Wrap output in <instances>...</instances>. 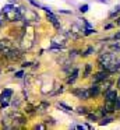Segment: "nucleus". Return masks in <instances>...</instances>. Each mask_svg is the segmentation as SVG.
<instances>
[{"mask_svg":"<svg viewBox=\"0 0 120 130\" xmlns=\"http://www.w3.org/2000/svg\"><path fill=\"white\" fill-rule=\"evenodd\" d=\"M11 95H13V91H11V90H4V91H3V94L0 95V104H2L3 106H7L8 102H10Z\"/></svg>","mask_w":120,"mask_h":130,"instance_id":"obj_1","label":"nucleus"},{"mask_svg":"<svg viewBox=\"0 0 120 130\" xmlns=\"http://www.w3.org/2000/svg\"><path fill=\"white\" fill-rule=\"evenodd\" d=\"M10 49H11V43H10V41H8V39H2V41H0V53L7 55Z\"/></svg>","mask_w":120,"mask_h":130,"instance_id":"obj_2","label":"nucleus"},{"mask_svg":"<svg viewBox=\"0 0 120 130\" xmlns=\"http://www.w3.org/2000/svg\"><path fill=\"white\" fill-rule=\"evenodd\" d=\"M109 74H110V71H108V70H105V71H99V73H96V74H95V77H94V81H95V83L105 81V80H108Z\"/></svg>","mask_w":120,"mask_h":130,"instance_id":"obj_3","label":"nucleus"},{"mask_svg":"<svg viewBox=\"0 0 120 130\" xmlns=\"http://www.w3.org/2000/svg\"><path fill=\"white\" fill-rule=\"evenodd\" d=\"M105 98H106V101L108 102H114L117 99V92L114 90H106V92H105Z\"/></svg>","mask_w":120,"mask_h":130,"instance_id":"obj_4","label":"nucleus"},{"mask_svg":"<svg viewBox=\"0 0 120 130\" xmlns=\"http://www.w3.org/2000/svg\"><path fill=\"white\" fill-rule=\"evenodd\" d=\"M21 52L20 51H13V49H10V51H8V53L6 55V56L8 57V59H11V60H17V59H20V57H21Z\"/></svg>","mask_w":120,"mask_h":130,"instance_id":"obj_5","label":"nucleus"},{"mask_svg":"<svg viewBox=\"0 0 120 130\" xmlns=\"http://www.w3.org/2000/svg\"><path fill=\"white\" fill-rule=\"evenodd\" d=\"M47 18H49V21L56 27V28H60V24H59V21H57V17H56V15H53L50 11H47Z\"/></svg>","mask_w":120,"mask_h":130,"instance_id":"obj_6","label":"nucleus"},{"mask_svg":"<svg viewBox=\"0 0 120 130\" xmlns=\"http://www.w3.org/2000/svg\"><path fill=\"white\" fill-rule=\"evenodd\" d=\"M77 76H78V69H74V70H73V74H70L67 83H68V84H73V83L77 80Z\"/></svg>","mask_w":120,"mask_h":130,"instance_id":"obj_7","label":"nucleus"},{"mask_svg":"<svg viewBox=\"0 0 120 130\" xmlns=\"http://www.w3.org/2000/svg\"><path fill=\"white\" fill-rule=\"evenodd\" d=\"M99 85H92L91 88H89V92H91V98L92 96H96L98 94H99Z\"/></svg>","mask_w":120,"mask_h":130,"instance_id":"obj_8","label":"nucleus"},{"mask_svg":"<svg viewBox=\"0 0 120 130\" xmlns=\"http://www.w3.org/2000/svg\"><path fill=\"white\" fill-rule=\"evenodd\" d=\"M47 106H49V105H47L46 102H43V104H42L41 106H38V108H36V112H38V113H43L45 110H46L45 108H47Z\"/></svg>","mask_w":120,"mask_h":130,"instance_id":"obj_9","label":"nucleus"},{"mask_svg":"<svg viewBox=\"0 0 120 130\" xmlns=\"http://www.w3.org/2000/svg\"><path fill=\"white\" fill-rule=\"evenodd\" d=\"M89 73H91V64H87L85 66V71H84V77H88Z\"/></svg>","mask_w":120,"mask_h":130,"instance_id":"obj_10","label":"nucleus"},{"mask_svg":"<svg viewBox=\"0 0 120 130\" xmlns=\"http://www.w3.org/2000/svg\"><path fill=\"white\" fill-rule=\"evenodd\" d=\"M112 120H113V118H103L102 122H100V124H102V126L103 124H108V123H110Z\"/></svg>","mask_w":120,"mask_h":130,"instance_id":"obj_11","label":"nucleus"},{"mask_svg":"<svg viewBox=\"0 0 120 130\" xmlns=\"http://www.w3.org/2000/svg\"><path fill=\"white\" fill-rule=\"evenodd\" d=\"M80 115H87L88 113V110H87V108H78V110H77Z\"/></svg>","mask_w":120,"mask_h":130,"instance_id":"obj_12","label":"nucleus"},{"mask_svg":"<svg viewBox=\"0 0 120 130\" xmlns=\"http://www.w3.org/2000/svg\"><path fill=\"white\" fill-rule=\"evenodd\" d=\"M14 9V7L13 6H11V4H8V6H6L4 7V9H3V13H4V14H6V13H8V11H11V10H13Z\"/></svg>","mask_w":120,"mask_h":130,"instance_id":"obj_13","label":"nucleus"},{"mask_svg":"<svg viewBox=\"0 0 120 130\" xmlns=\"http://www.w3.org/2000/svg\"><path fill=\"white\" fill-rule=\"evenodd\" d=\"M114 109H120V98L117 96V99L114 101Z\"/></svg>","mask_w":120,"mask_h":130,"instance_id":"obj_14","label":"nucleus"},{"mask_svg":"<svg viewBox=\"0 0 120 130\" xmlns=\"http://www.w3.org/2000/svg\"><path fill=\"white\" fill-rule=\"evenodd\" d=\"M87 10H88V4H84V6L80 7V11H81V13H85Z\"/></svg>","mask_w":120,"mask_h":130,"instance_id":"obj_15","label":"nucleus"},{"mask_svg":"<svg viewBox=\"0 0 120 130\" xmlns=\"http://www.w3.org/2000/svg\"><path fill=\"white\" fill-rule=\"evenodd\" d=\"M22 76H24V73H22V71H18V73L15 74V77H17V78H21Z\"/></svg>","mask_w":120,"mask_h":130,"instance_id":"obj_16","label":"nucleus"},{"mask_svg":"<svg viewBox=\"0 0 120 130\" xmlns=\"http://www.w3.org/2000/svg\"><path fill=\"white\" fill-rule=\"evenodd\" d=\"M35 129H45V126H43V124H36Z\"/></svg>","mask_w":120,"mask_h":130,"instance_id":"obj_17","label":"nucleus"},{"mask_svg":"<svg viewBox=\"0 0 120 130\" xmlns=\"http://www.w3.org/2000/svg\"><path fill=\"white\" fill-rule=\"evenodd\" d=\"M88 118L91 119V120H95V119H96V116H95V115H88Z\"/></svg>","mask_w":120,"mask_h":130,"instance_id":"obj_18","label":"nucleus"},{"mask_svg":"<svg viewBox=\"0 0 120 130\" xmlns=\"http://www.w3.org/2000/svg\"><path fill=\"white\" fill-rule=\"evenodd\" d=\"M114 38H116V39H120V32H117L116 37H114Z\"/></svg>","mask_w":120,"mask_h":130,"instance_id":"obj_19","label":"nucleus"},{"mask_svg":"<svg viewBox=\"0 0 120 130\" xmlns=\"http://www.w3.org/2000/svg\"><path fill=\"white\" fill-rule=\"evenodd\" d=\"M117 25H120V18H119V20H117Z\"/></svg>","mask_w":120,"mask_h":130,"instance_id":"obj_20","label":"nucleus"},{"mask_svg":"<svg viewBox=\"0 0 120 130\" xmlns=\"http://www.w3.org/2000/svg\"><path fill=\"white\" fill-rule=\"evenodd\" d=\"M117 85H119V87H120V78H119V81H117Z\"/></svg>","mask_w":120,"mask_h":130,"instance_id":"obj_21","label":"nucleus"}]
</instances>
